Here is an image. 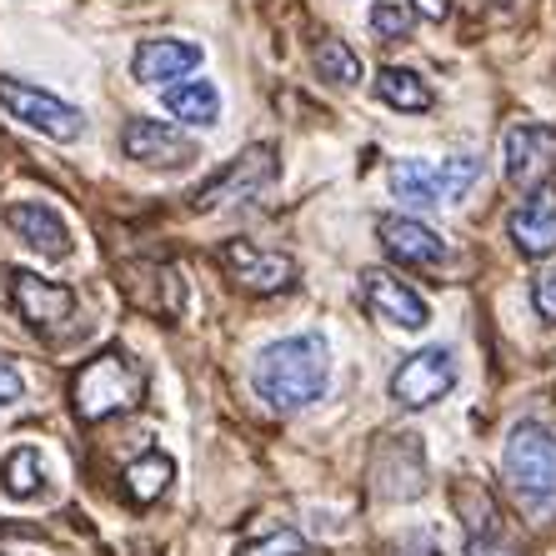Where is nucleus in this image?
Returning a JSON list of instances; mask_svg holds the SVG:
<instances>
[{"label": "nucleus", "instance_id": "nucleus-1", "mask_svg": "<svg viewBox=\"0 0 556 556\" xmlns=\"http://www.w3.org/2000/svg\"><path fill=\"white\" fill-rule=\"evenodd\" d=\"M256 391L261 402H271L276 412H301L326 391V376H331V351L321 337H286L256 356Z\"/></svg>", "mask_w": 556, "mask_h": 556}, {"label": "nucleus", "instance_id": "nucleus-2", "mask_svg": "<svg viewBox=\"0 0 556 556\" xmlns=\"http://www.w3.org/2000/svg\"><path fill=\"white\" fill-rule=\"evenodd\" d=\"M146 396V371L130 362L126 351H101L76 371L71 402H76L80 421H105V416L136 412Z\"/></svg>", "mask_w": 556, "mask_h": 556}, {"label": "nucleus", "instance_id": "nucleus-3", "mask_svg": "<svg viewBox=\"0 0 556 556\" xmlns=\"http://www.w3.org/2000/svg\"><path fill=\"white\" fill-rule=\"evenodd\" d=\"M502 477L527 511H546L556 502V437L536 421H521L506 437L502 452Z\"/></svg>", "mask_w": 556, "mask_h": 556}, {"label": "nucleus", "instance_id": "nucleus-4", "mask_svg": "<svg viewBox=\"0 0 556 556\" xmlns=\"http://www.w3.org/2000/svg\"><path fill=\"white\" fill-rule=\"evenodd\" d=\"M481 176V161L477 155H452V161H396V170H391V191H396V201H406V206H452V201H462L471 186H477Z\"/></svg>", "mask_w": 556, "mask_h": 556}, {"label": "nucleus", "instance_id": "nucleus-5", "mask_svg": "<svg viewBox=\"0 0 556 556\" xmlns=\"http://www.w3.org/2000/svg\"><path fill=\"white\" fill-rule=\"evenodd\" d=\"M0 105H5L15 121H26L30 130L51 136V141H76L80 130H86V116H80L76 105H65L61 96L40 91V86H26V80L0 76Z\"/></svg>", "mask_w": 556, "mask_h": 556}, {"label": "nucleus", "instance_id": "nucleus-6", "mask_svg": "<svg viewBox=\"0 0 556 556\" xmlns=\"http://www.w3.org/2000/svg\"><path fill=\"white\" fill-rule=\"evenodd\" d=\"M452 387H456V356L446 346L416 351V356H406V362L396 366V376H391V396L402 406H412V412L441 402Z\"/></svg>", "mask_w": 556, "mask_h": 556}, {"label": "nucleus", "instance_id": "nucleus-7", "mask_svg": "<svg viewBox=\"0 0 556 556\" xmlns=\"http://www.w3.org/2000/svg\"><path fill=\"white\" fill-rule=\"evenodd\" d=\"M271 176H276V146H251L195 191V206L211 211V206H231V201H251V195L271 186Z\"/></svg>", "mask_w": 556, "mask_h": 556}, {"label": "nucleus", "instance_id": "nucleus-8", "mask_svg": "<svg viewBox=\"0 0 556 556\" xmlns=\"http://www.w3.org/2000/svg\"><path fill=\"white\" fill-rule=\"evenodd\" d=\"M220 266L231 271V281L241 291H256V296H271V291H286L296 281V261L281 256V251L256 247V241H226L220 247Z\"/></svg>", "mask_w": 556, "mask_h": 556}, {"label": "nucleus", "instance_id": "nucleus-9", "mask_svg": "<svg viewBox=\"0 0 556 556\" xmlns=\"http://www.w3.org/2000/svg\"><path fill=\"white\" fill-rule=\"evenodd\" d=\"M121 146H126L130 161L161 166V170H181L195 161L191 136H181V130L166 126V121H130V126L121 130Z\"/></svg>", "mask_w": 556, "mask_h": 556}, {"label": "nucleus", "instance_id": "nucleus-10", "mask_svg": "<svg viewBox=\"0 0 556 556\" xmlns=\"http://www.w3.org/2000/svg\"><path fill=\"white\" fill-rule=\"evenodd\" d=\"M506 181L511 186H542L556 166V130L552 126H511L502 141Z\"/></svg>", "mask_w": 556, "mask_h": 556}, {"label": "nucleus", "instance_id": "nucleus-11", "mask_svg": "<svg viewBox=\"0 0 556 556\" xmlns=\"http://www.w3.org/2000/svg\"><path fill=\"white\" fill-rule=\"evenodd\" d=\"M11 301L30 326H40V331H61V326L76 316V291H71V286L40 281V276H30V271L11 276Z\"/></svg>", "mask_w": 556, "mask_h": 556}, {"label": "nucleus", "instance_id": "nucleus-12", "mask_svg": "<svg viewBox=\"0 0 556 556\" xmlns=\"http://www.w3.org/2000/svg\"><path fill=\"white\" fill-rule=\"evenodd\" d=\"M362 296H366V311H371V316L402 326V331H421V326L431 321L427 301L416 296L412 286H406L402 276H391V271H366L362 276Z\"/></svg>", "mask_w": 556, "mask_h": 556}, {"label": "nucleus", "instance_id": "nucleus-13", "mask_svg": "<svg viewBox=\"0 0 556 556\" xmlns=\"http://www.w3.org/2000/svg\"><path fill=\"white\" fill-rule=\"evenodd\" d=\"M5 226H11L30 251H40V256H51V261L71 256V226L61 220V211L40 206V201H15V206L5 211Z\"/></svg>", "mask_w": 556, "mask_h": 556}, {"label": "nucleus", "instance_id": "nucleus-14", "mask_svg": "<svg viewBox=\"0 0 556 556\" xmlns=\"http://www.w3.org/2000/svg\"><path fill=\"white\" fill-rule=\"evenodd\" d=\"M511 241H517L521 256H552L556 251V186H536L511 211Z\"/></svg>", "mask_w": 556, "mask_h": 556}, {"label": "nucleus", "instance_id": "nucleus-15", "mask_svg": "<svg viewBox=\"0 0 556 556\" xmlns=\"http://www.w3.org/2000/svg\"><path fill=\"white\" fill-rule=\"evenodd\" d=\"M376 236H381V247L402 266H441L446 261V241L431 226H421L416 216H381Z\"/></svg>", "mask_w": 556, "mask_h": 556}, {"label": "nucleus", "instance_id": "nucleus-16", "mask_svg": "<svg viewBox=\"0 0 556 556\" xmlns=\"http://www.w3.org/2000/svg\"><path fill=\"white\" fill-rule=\"evenodd\" d=\"M195 65H201V46L161 36V40H141L130 71H136V80H146V86H161V80H181L186 71H195Z\"/></svg>", "mask_w": 556, "mask_h": 556}, {"label": "nucleus", "instance_id": "nucleus-17", "mask_svg": "<svg viewBox=\"0 0 556 556\" xmlns=\"http://www.w3.org/2000/svg\"><path fill=\"white\" fill-rule=\"evenodd\" d=\"M166 111L186 126H211L220 116V91L211 80H186V86H170L166 91Z\"/></svg>", "mask_w": 556, "mask_h": 556}, {"label": "nucleus", "instance_id": "nucleus-18", "mask_svg": "<svg viewBox=\"0 0 556 556\" xmlns=\"http://www.w3.org/2000/svg\"><path fill=\"white\" fill-rule=\"evenodd\" d=\"M376 96L396 111H431V86L416 71H402V65H387L376 76Z\"/></svg>", "mask_w": 556, "mask_h": 556}, {"label": "nucleus", "instance_id": "nucleus-19", "mask_svg": "<svg viewBox=\"0 0 556 556\" xmlns=\"http://www.w3.org/2000/svg\"><path fill=\"white\" fill-rule=\"evenodd\" d=\"M170 477H176V466H170V456L161 452H146L141 462H130L126 466V492L130 502H161V492L170 486Z\"/></svg>", "mask_w": 556, "mask_h": 556}, {"label": "nucleus", "instance_id": "nucleus-20", "mask_svg": "<svg viewBox=\"0 0 556 556\" xmlns=\"http://www.w3.org/2000/svg\"><path fill=\"white\" fill-rule=\"evenodd\" d=\"M316 71H321V80H331V86H356V80H362V55L351 51L346 40H321V46H316Z\"/></svg>", "mask_w": 556, "mask_h": 556}, {"label": "nucleus", "instance_id": "nucleus-21", "mask_svg": "<svg viewBox=\"0 0 556 556\" xmlns=\"http://www.w3.org/2000/svg\"><path fill=\"white\" fill-rule=\"evenodd\" d=\"M5 492L11 496H36L40 492V456L30 452V446H21V452L5 456Z\"/></svg>", "mask_w": 556, "mask_h": 556}, {"label": "nucleus", "instance_id": "nucleus-22", "mask_svg": "<svg viewBox=\"0 0 556 556\" xmlns=\"http://www.w3.org/2000/svg\"><path fill=\"white\" fill-rule=\"evenodd\" d=\"M371 30L381 40H406L412 36V11H402L396 0H376L371 5Z\"/></svg>", "mask_w": 556, "mask_h": 556}, {"label": "nucleus", "instance_id": "nucleus-23", "mask_svg": "<svg viewBox=\"0 0 556 556\" xmlns=\"http://www.w3.org/2000/svg\"><path fill=\"white\" fill-rule=\"evenodd\" d=\"M236 556H306V536L301 531H271V536H256Z\"/></svg>", "mask_w": 556, "mask_h": 556}, {"label": "nucleus", "instance_id": "nucleus-24", "mask_svg": "<svg viewBox=\"0 0 556 556\" xmlns=\"http://www.w3.org/2000/svg\"><path fill=\"white\" fill-rule=\"evenodd\" d=\"M531 306H536V316H542V321L556 326V266H546V271L531 281Z\"/></svg>", "mask_w": 556, "mask_h": 556}, {"label": "nucleus", "instance_id": "nucleus-25", "mask_svg": "<svg viewBox=\"0 0 556 556\" xmlns=\"http://www.w3.org/2000/svg\"><path fill=\"white\" fill-rule=\"evenodd\" d=\"M466 556H517V552H511V542H506L502 531H471Z\"/></svg>", "mask_w": 556, "mask_h": 556}, {"label": "nucleus", "instance_id": "nucleus-26", "mask_svg": "<svg viewBox=\"0 0 556 556\" xmlns=\"http://www.w3.org/2000/svg\"><path fill=\"white\" fill-rule=\"evenodd\" d=\"M21 391H26V381H21V371H15L11 362H0V406L21 402Z\"/></svg>", "mask_w": 556, "mask_h": 556}, {"label": "nucleus", "instance_id": "nucleus-27", "mask_svg": "<svg viewBox=\"0 0 556 556\" xmlns=\"http://www.w3.org/2000/svg\"><path fill=\"white\" fill-rule=\"evenodd\" d=\"M412 5L421 21H446V15H452V0H412Z\"/></svg>", "mask_w": 556, "mask_h": 556}]
</instances>
